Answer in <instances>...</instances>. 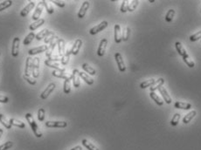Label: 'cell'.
I'll return each instance as SVG.
<instances>
[{"label":"cell","mask_w":201,"mask_h":150,"mask_svg":"<svg viewBox=\"0 0 201 150\" xmlns=\"http://www.w3.org/2000/svg\"><path fill=\"white\" fill-rule=\"evenodd\" d=\"M26 120L28 121V123H29V125H30L31 128H32V130L33 132L34 135H35L36 137H38V138H40V137L42 136V133L40 132L39 126L37 125L36 121H35L34 119H33L32 114L30 113H27L26 114Z\"/></svg>","instance_id":"cell-1"},{"label":"cell","mask_w":201,"mask_h":150,"mask_svg":"<svg viewBox=\"0 0 201 150\" xmlns=\"http://www.w3.org/2000/svg\"><path fill=\"white\" fill-rule=\"evenodd\" d=\"M20 38H18V37L14 38V40L12 41V46H11V55L14 58L18 57V55H19V52H20Z\"/></svg>","instance_id":"cell-2"},{"label":"cell","mask_w":201,"mask_h":150,"mask_svg":"<svg viewBox=\"0 0 201 150\" xmlns=\"http://www.w3.org/2000/svg\"><path fill=\"white\" fill-rule=\"evenodd\" d=\"M115 59H116V61L117 63V66H118V69L121 72H123L126 71V66L124 64V61H123V59L122 57L120 52H116L115 54Z\"/></svg>","instance_id":"cell-3"},{"label":"cell","mask_w":201,"mask_h":150,"mask_svg":"<svg viewBox=\"0 0 201 150\" xmlns=\"http://www.w3.org/2000/svg\"><path fill=\"white\" fill-rule=\"evenodd\" d=\"M59 40H60V39H59L58 37L55 36V38L49 43V46L47 47V49L46 51V55L47 58H49V57H51V56L52 55L53 50H54L56 45H58V41H59Z\"/></svg>","instance_id":"cell-4"},{"label":"cell","mask_w":201,"mask_h":150,"mask_svg":"<svg viewBox=\"0 0 201 150\" xmlns=\"http://www.w3.org/2000/svg\"><path fill=\"white\" fill-rule=\"evenodd\" d=\"M108 22L107 21H102L100 24H99L98 25H95L94 27H93L92 29H90L89 31V33L91 35H95L96 33L100 32L101 31H103L107 26H108Z\"/></svg>","instance_id":"cell-5"},{"label":"cell","mask_w":201,"mask_h":150,"mask_svg":"<svg viewBox=\"0 0 201 150\" xmlns=\"http://www.w3.org/2000/svg\"><path fill=\"white\" fill-rule=\"evenodd\" d=\"M44 10V4H43V1H41L39 3V4L37 5L36 9L34 10L33 14H32V19L34 21H37V20L40 19V15L42 14V11Z\"/></svg>","instance_id":"cell-6"},{"label":"cell","mask_w":201,"mask_h":150,"mask_svg":"<svg viewBox=\"0 0 201 150\" xmlns=\"http://www.w3.org/2000/svg\"><path fill=\"white\" fill-rule=\"evenodd\" d=\"M45 64L49 66V67H52V68H54L55 70L58 71H63L65 72V68L62 66V65L60 64V62H57V61H52V60H46L45 61Z\"/></svg>","instance_id":"cell-7"},{"label":"cell","mask_w":201,"mask_h":150,"mask_svg":"<svg viewBox=\"0 0 201 150\" xmlns=\"http://www.w3.org/2000/svg\"><path fill=\"white\" fill-rule=\"evenodd\" d=\"M32 66H33V59L28 57L26 61V69H25V75L32 76Z\"/></svg>","instance_id":"cell-8"},{"label":"cell","mask_w":201,"mask_h":150,"mask_svg":"<svg viewBox=\"0 0 201 150\" xmlns=\"http://www.w3.org/2000/svg\"><path fill=\"white\" fill-rule=\"evenodd\" d=\"M40 75V59H33V66H32V76L34 79H37Z\"/></svg>","instance_id":"cell-9"},{"label":"cell","mask_w":201,"mask_h":150,"mask_svg":"<svg viewBox=\"0 0 201 150\" xmlns=\"http://www.w3.org/2000/svg\"><path fill=\"white\" fill-rule=\"evenodd\" d=\"M68 126L67 121H46V127L47 128H66Z\"/></svg>","instance_id":"cell-10"},{"label":"cell","mask_w":201,"mask_h":150,"mask_svg":"<svg viewBox=\"0 0 201 150\" xmlns=\"http://www.w3.org/2000/svg\"><path fill=\"white\" fill-rule=\"evenodd\" d=\"M55 84L54 83H51L50 85L45 89V91L40 94V99L41 100H46L49 95H50V93H52V92L55 89Z\"/></svg>","instance_id":"cell-11"},{"label":"cell","mask_w":201,"mask_h":150,"mask_svg":"<svg viewBox=\"0 0 201 150\" xmlns=\"http://www.w3.org/2000/svg\"><path fill=\"white\" fill-rule=\"evenodd\" d=\"M52 75L57 78H62L64 80H72V74H69L63 71L54 70L52 72Z\"/></svg>","instance_id":"cell-12"},{"label":"cell","mask_w":201,"mask_h":150,"mask_svg":"<svg viewBox=\"0 0 201 150\" xmlns=\"http://www.w3.org/2000/svg\"><path fill=\"white\" fill-rule=\"evenodd\" d=\"M107 45H108V40H106V39H103V40H100V45H99V47H98V50H97L98 56L102 57L105 54L106 48H107Z\"/></svg>","instance_id":"cell-13"},{"label":"cell","mask_w":201,"mask_h":150,"mask_svg":"<svg viewBox=\"0 0 201 150\" xmlns=\"http://www.w3.org/2000/svg\"><path fill=\"white\" fill-rule=\"evenodd\" d=\"M72 80H73V84L74 86V87L78 88L80 87V75H79V71L77 69H74L73 73H72Z\"/></svg>","instance_id":"cell-14"},{"label":"cell","mask_w":201,"mask_h":150,"mask_svg":"<svg viewBox=\"0 0 201 150\" xmlns=\"http://www.w3.org/2000/svg\"><path fill=\"white\" fill-rule=\"evenodd\" d=\"M122 31H121V26L116 24L115 25V41L116 44H119L122 42Z\"/></svg>","instance_id":"cell-15"},{"label":"cell","mask_w":201,"mask_h":150,"mask_svg":"<svg viewBox=\"0 0 201 150\" xmlns=\"http://www.w3.org/2000/svg\"><path fill=\"white\" fill-rule=\"evenodd\" d=\"M89 5H90V4H89V2H88V1H85V2L82 4V5H81V7H80V10H79V12H78V17H79L80 19H82V18L85 17V15H86V13H87V10H88V8H89Z\"/></svg>","instance_id":"cell-16"},{"label":"cell","mask_w":201,"mask_h":150,"mask_svg":"<svg viewBox=\"0 0 201 150\" xmlns=\"http://www.w3.org/2000/svg\"><path fill=\"white\" fill-rule=\"evenodd\" d=\"M82 46V40H76L74 44L73 45L72 48H71V54L73 55H77L78 52L80 51V47Z\"/></svg>","instance_id":"cell-17"},{"label":"cell","mask_w":201,"mask_h":150,"mask_svg":"<svg viewBox=\"0 0 201 150\" xmlns=\"http://www.w3.org/2000/svg\"><path fill=\"white\" fill-rule=\"evenodd\" d=\"M34 5H35V3H34L33 1H30L29 4H28L23 10H21V12H20V16H21V17H26V16L29 14V12H30L31 10L33 9Z\"/></svg>","instance_id":"cell-18"},{"label":"cell","mask_w":201,"mask_h":150,"mask_svg":"<svg viewBox=\"0 0 201 150\" xmlns=\"http://www.w3.org/2000/svg\"><path fill=\"white\" fill-rule=\"evenodd\" d=\"M158 91H159V93H161V95L163 96V99H164V101H165L167 104H171V96H170V94L168 93V92L166 91V89H165L164 87H159Z\"/></svg>","instance_id":"cell-19"},{"label":"cell","mask_w":201,"mask_h":150,"mask_svg":"<svg viewBox=\"0 0 201 150\" xmlns=\"http://www.w3.org/2000/svg\"><path fill=\"white\" fill-rule=\"evenodd\" d=\"M174 107L178 109H184V110H189L191 108V105L190 103H186V102H180V101H177L174 104Z\"/></svg>","instance_id":"cell-20"},{"label":"cell","mask_w":201,"mask_h":150,"mask_svg":"<svg viewBox=\"0 0 201 150\" xmlns=\"http://www.w3.org/2000/svg\"><path fill=\"white\" fill-rule=\"evenodd\" d=\"M47 49L46 46H39V47H35V48H32L29 50L28 53L29 55H36L38 53H40V52H43V51H46Z\"/></svg>","instance_id":"cell-21"},{"label":"cell","mask_w":201,"mask_h":150,"mask_svg":"<svg viewBox=\"0 0 201 150\" xmlns=\"http://www.w3.org/2000/svg\"><path fill=\"white\" fill-rule=\"evenodd\" d=\"M175 47H176V50L178 51V52L179 53V55L182 56V58L183 57H186L188 55L187 52H186V51L184 48L183 45L181 44L180 42H176L175 43Z\"/></svg>","instance_id":"cell-22"},{"label":"cell","mask_w":201,"mask_h":150,"mask_svg":"<svg viewBox=\"0 0 201 150\" xmlns=\"http://www.w3.org/2000/svg\"><path fill=\"white\" fill-rule=\"evenodd\" d=\"M164 83V80L163 78H160L158 80H156V82L154 83V85H152L151 87V92H155L156 90H158L159 87H163V84Z\"/></svg>","instance_id":"cell-23"},{"label":"cell","mask_w":201,"mask_h":150,"mask_svg":"<svg viewBox=\"0 0 201 150\" xmlns=\"http://www.w3.org/2000/svg\"><path fill=\"white\" fill-rule=\"evenodd\" d=\"M79 75H80V77L82 79V80H84L88 85H93L94 84V80L90 78L86 72H79Z\"/></svg>","instance_id":"cell-24"},{"label":"cell","mask_w":201,"mask_h":150,"mask_svg":"<svg viewBox=\"0 0 201 150\" xmlns=\"http://www.w3.org/2000/svg\"><path fill=\"white\" fill-rule=\"evenodd\" d=\"M196 114H197V112L195 110L191 111L189 113H187L184 117V119H183V122L184 123V124H188L190 121H191L195 116H196Z\"/></svg>","instance_id":"cell-25"},{"label":"cell","mask_w":201,"mask_h":150,"mask_svg":"<svg viewBox=\"0 0 201 150\" xmlns=\"http://www.w3.org/2000/svg\"><path fill=\"white\" fill-rule=\"evenodd\" d=\"M44 23H45V19H40L37 20V21H34L30 25V30L35 31L36 29H38L39 27H40L41 25H43Z\"/></svg>","instance_id":"cell-26"},{"label":"cell","mask_w":201,"mask_h":150,"mask_svg":"<svg viewBox=\"0 0 201 150\" xmlns=\"http://www.w3.org/2000/svg\"><path fill=\"white\" fill-rule=\"evenodd\" d=\"M150 95H151V98L152 100H154L155 102H156V104L158 105V106H163V104H164V102H163V100H161V98L155 93V92H151V93H150Z\"/></svg>","instance_id":"cell-27"},{"label":"cell","mask_w":201,"mask_h":150,"mask_svg":"<svg viewBox=\"0 0 201 150\" xmlns=\"http://www.w3.org/2000/svg\"><path fill=\"white\" fill-rule=\"evenodd\" d=\"M0 122L2 123V125L4 126L5 128H7V129L11 128V124L10 123V121L6 119V117L3 113H0Z\"/></svg>","instance_id":"cell-28"},{"label":"cell","mask_w":201,"mask_h":150,"mask_svg":"<svg viewBox=\"0 0 201 150\" xmlns=\"http://www.w3.org/2000/svg\"><path fill=\"white\" fill-rule=\"evenodd\" d=\"M82 68H83V70L85 71L86 72H88V74H90V75H95L96 74V71L94 68H93L91 66L89 65H88V64H86V63H84L83 65H82Z\"/></svg>","instance_id":"cell-29"},{"label":"cell","mask_w":201,"mask_h":150,"mask_svg":"<svg viewBox=\"0 0 201 150\" xmlns=\"http://www.w3.org/2000/svg\"><path fill=\"white\" fill-rule=\"evenodd\" d=\"M9 121H10V123L11 124V126L18 127L19 128H24L26 127L25 123H24V122H22L21 120H16V119L10 118V120H9Z\"/></svg>","instance_id":"cell-30"},{"label":"cell","mask_w":201,"mask_h":150,"mask_svg":"<svg viewBox=\"0 0 201 150\" xmlns=\"http://www.w3.org/2000/svg\"><path fill=\"white\" fill-rule=\"evenodd\" d=\"M58 49H59V55L60 56H63L66 52L65 51V41L63 40H59L58 41Z\"/></svg>","instance_id":"cell-31"},{"label":"cell","mask_w":201,"mask_h":150,"mask_svg":"<svg viewBox=\"0 0 201 150\" xmlns=\"http://www.w3.org/2000/svg\"><path fill=\"white\" fill-rule=\"evenodd\" d=\"M70 54H71V50H68L66 52H65V54L61 57V65L62 66H66L68 63V61H69V59H70Z\"/></svg>","instance_id":"cell-32"},{"label":"cell","mask_w":201,"mask_h":150,"mask_svg":"<svg viewBox=\"0 0 201 150\" xmlns=\"http://www.w3.org/2000/svg\"><path fill=\"white\" fill-rule=\"evenodd\" d=\"M82 145L85 147V148H87L88 150H99L93 143H91V142H89L88 140H86V139H83L82 140Z\"/></svg>","instance_id":"cell-33"},{"label":"cell","mask_w":201,"mask_h":150,"mask_svg":"<svg viewBox=\"0 0 201 150\" xmlns=\"http://www.w3.org/2000/svg\"><path fill=\"white\" fill-rule=\"evenodd\" d=\"M35 37H36V35L34 34V32H31L25 38V40L23 41V44L25 46H28L29 44H31V42L35 39Z\"/></svg>","instance_id":"cell-34"},{"label":"cell","mask_w":201,"mask_h":150,"mask_svg":"<svg viewBox=\"0 0 201 150\" xmlns=\"http://www.w3.org/2000/svg\"><path fill=\"white\" fill-rule=\"evenodd\" d=\"M156 82V80L154 79H150V80H145L143 82H142L140 84V87L144 89V88H147L148 87H151L152 85H154V83Z\"/></svg>","instance_id":"cell-35"},{"label":"cell","mask_w":201,"mask_h":150,"mask_svg":"<svg viewBox=\"0 0 201 150\" xmlns=\"http://www.w3.org/2000/svg\"><path fill=\"white\" fill-rule=\"evenodd\" d=\"M50 32V31L48 30V29H44V30H42L41 31H40L37 35H36V40H41L42 39H45L46 36H47V34Z\"/></svg>","instance_id":"cell-36"},{"label":"cell","mask_w":201,"mask_h":150,"mask_svg":"<svg viewBox=\"0 0 201 150\" xmlns=\"http://www.w3.org/2000/svg\"><path fill=\"white\" fill-rule=\"evenodd\" d=\"M181 118V115L180 113H175L174 115H173V117H172V119H171V124L173 126V127H176L178 124V122H179V120H180Z\"/></svg>","instance_id":"cell-37"},{"label":"cell","mask_w":201,"mask_h":150,"mask_svg":"<svg viewBox=\"0 0 201 150\" xmlns=\"http://www.w3.org/2000/svg\"><path fill=\"white\" fill-rule=\"evenodd\" d=\"M138 3H139V1H137V0H134V1H130V2H129V6H128V10L129 11H134V10H136V8L137 7V5H138Z\"/></svg>","instance_id":"cell-38"},{"label":"cell","mask_w":201,"mask_h":150,"mask_svg":"<svg viewBox=\"0 0 201 150\" xmlns=\"http://www.w3.org/2000/svg\"><path fill=\"white\" fill-rule=\"evenodd\" d=\"M11 4H12V1H10V0L4 1V2H2V3H0V11L5 10V9H7V8H9Z\"/></svg>","instance_id":"cell-39"},{"label":"cell","mask_w":201,"mask_h":150,"mask_svg":"<svg viewBox=\"0 0 201 150\" xmlns=\"http://www.w3.org/2000/svg\"><path fill=\"white\" fill-rule=\"evenodd\" d=\"M43 4H44V7L46 9L47 12L49 14H52L53 13V7H52L50 2L49 1H43Z\"/></svg>","instance_id":"cell-40"},{"label":"cell","mask_w":201,"mask_h":150,"mask_svg":"<svg viewBox=\"0 0 201 150\" xmlns=\"http://www.w3.org/2000/svg\"><path fill=\"white\" fill-rule=\"evenodd\" d=\"M71 92V82L70 80H65L64 81V93L68 94Z\"/></svg>","instance_id":"cell-41"},{"label":"cell","mask_w":201,"mask_h":150,"mask_svg":"<svg viewBox=\"0 0 201 150\" xmlns=\"http://www.w3.org/2000/svg\"><path fill=\"white\" fill-rule=\"evenodd\" d=\"M174 16H175V10L171 9V10H168V12L166 13L165 20H166L167 22H171L172 19H173V18H174Z\"/></svg>","instance_id":"cell-42"},{"label":"cell","mask_w":201,"mask_h":150,"mask_svg":"<svg viewBox=\"0 0 201 150\" xmlns=\"http://www.w3.org/2000/svg\"><path fill=\"white\" fill-rule=\"evenodd\" d=\"M183 60H184V62L189 66V67H194V66H195V64H194V62L191 60V58L189 57V55H187L186 57H183Z\"/></svg>","instance_id":"cell-43"},{"label":"cell","mask_w":201,"mask_h":150,"mask_svg":"<svg viewBox=\"0 0 201 150\" xmlns=\"http://www.w3.org/2000/svg\"><path fill=\"white\" fill-rule=\"evenodd\" d=\"M130 27H126L123 32H122V40L123 41H127L130 38Z\"/></svg>","instance_id":"cell-44"},{"label":"cell","mask_w":201,"mask_h":150,"mask_svg":"<svg viewBox=\"0 0 201 150\" xmlns=\"http://www.w3.org/2000/svg\"><path fill=\"white\" fill-rule=\"evenodd\" d=\"M45 115H46V111L44 108H40L38 111V120L40 121H43L45 120Z\"/></svg>","instance_id":"cell-45"},{"label":"cell","mask_w":201,"mask_h":150,"mask_svg":"<svg viewBox=\"0 0 201 150\" xmlns=\"http://www.w3.org/2000/svg\"><path fill=\"white\" fill-rule=\"evenodd\" d=\"M55 38V35H54V32H52V31H50L48 34H47V36L45 38V43L46 44H49L52 40H53Z\"/></svg>","instance_id":"cell-46"},{"label":"cell","mask_w":201,"mask_h":150,"mask_svg":"<svg viewBox=\"0 0 201 150\" xmlns=\"http://www.w3.org/2000/svg\"><path fill=\"white\" fill-rule=\"evenodd\" d=\"M12 146H13V143H12L11 141H7V142H5L4 144H3V145L0 146V150L9 149H10Z\"/></svg>","instance_id":"cell-47"},{"label":"cell","mask_w":201,"mask_h":150,"mask_svg":"<svg viewBox=\"0 0 201 150\" xmlns=\"http://www.w3.org/2000/svg\"><path fill=\"white\" fill-rule=\"evenodd\" d=\"M200 39H201V31H198V32H196L195 34L191 35V37H190V40L192 41V42L197 41V40H199Z\"/></svg>","instance_id":"cell-48"},{"label":"cell","mask_w":201,"mask_h":150,"mask_svg":"<svg viewBox=\"0 0 201 150\" xmlns=\"http://www.w3.org/2000/svg\"><path fill=\"white\" fill-rule=\"evenodd\" d=\"M128 6H129V1H122V6H121V11L122 12H126L128 11Z\"/></svg>","instance_id":"cell-49"},{"label":"cell","mask_w":201,"mask_h":150,"mask_svg":"<svg viewBox=\"0 0 201 150\" xmlns=\"http://www.w3.org/2000/svg\"><path fill=\"white\" fill-rule=\"evenodd\" d=\"M24 79L26 80L29 84H31V85H35V84H36V80H35L34 78H32V76L24 75Z\"/></svg>","instance_id":"cell-50"},{"label":"cell","mask_w":201,"mask_h":150,"mask_svg":"<svg viewBox=\"0 0 201 150\" xmlns=\"http://www.w3.org/2000/svg\"><path fill=\"white\" fill-rule=\"evenodd\" d=\"M54 4H56L57 6H59L60 8H63V7H65V3L63 2V1H57V0H53V1H52Z\"/></svg>","instance_id":"cell-51"},{"label":"cell","mask_w":201,"mask_h":150,"mask_svg":"<svg viewBox=\"0 0 201 150\" xmlns=\"http://www.w3.org/2000/svg\"><path fill=\"white\" fill-rule=\"evenodd\" d=\"M48 60H52V61H59V60H61V56H60V55H52L51 57L48 58Z\"/></svg>","instance_id":"cell-52"},{"label":"cell","mask_w":201,"mask_h":150,"mask_svg":"<svg viewBox=\"0 0 201 150\" xmlns=\"http://www.w3.org/2000/svg\"><path fill=\"white\" fill-rule=\"evenodd\" d=\"M9 101L8 97L4 96V95H0V103H7Z\"/></svg>","instance_id":"cell-53"},{"label":"cell","mask_w":201,"mask_h":150,"mask_svg":"<svg viewBox=\"0 0 201 150\" xmlns=\"http://www.w3.org/2000/svg\"><path fill=\"white\" fill-rule=\"evenodd\" d=\"M70 150H82V148L80 146H76V147H74V149H72Z\"/></svg>","instance_id":"cell-54"},{"label":"cell","mask_w":201,"mask_h":150,"mask_svg":"<svg viewBox=\"0 0 201 150\" xmlns=\"http://www.w3.org/2000/svg\"><path fill=\"white\" fill-rule=\"evenodd\" d=\"M3 135V129L2 128H0V138H1V136Z\"/></svg>","instance_id":"cell-55"}]
</instances>
